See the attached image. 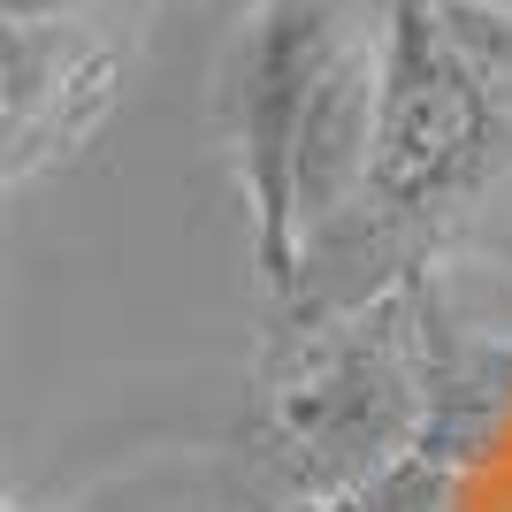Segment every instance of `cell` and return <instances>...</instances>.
Segmentation results:
<instances>
[{
    "mask_svg": "<svg viewBox=\"0 0 512 512\" xmlns=\"http://www.w3.org/2000/svg\"><path fill=\"white\" fill-rule=\"evenodd\" d=\"M490 161V100L459 54V23L436 0H390V46L375 62V169L367 199L413 214Z\"/></svg>",
    "mask_w": 512,
    "mask_h": 512,
    "instance_id": "cell-2",
    "label": "cell"
},
{
    "mask_svg": "<svg viewBox=\"0 0 512 512\" xmlns=\"http://www.w3.org/2000/svg\"><path fill=\"white\" fill-rule=\"evenodd\" d=\"M352 23L337 0H268L237 46L230 77V123H237V161H245V192H253L260 222V276L268 291L299 276V222H291V138L299 115L314 100V85L329 77Z\"/></svg>",
    "mask_w": 512,
    "mask_h": 512,
    "instance_id": "cell-3",
    "label": "cell"
},
{
    "mask_svg": "<svg viewBox=\"0 0 512 512\" xmlns=\"http://www.w3.org/2000/svg\"><path fill=\"white\" fill-rule=\"evenodd\" d=\"M413 344H421V436H413V451L436 467H467L490 451V436L512 413V352L459 329L428 291H413Z\"/></svg>",
    "mask_w": 512,
    "mask_h": 512,
    "instance_id": "cell-4",
    "label": "cell"
},
{
    "mask_svg": "<svg viewBox=\"0 0 512 512\" xmlns=\"http://www.w3.org/2000/svg\"><path fill=\"white\" fill-rule=\"evenodd\" d=\"M367 169H375V54L352 39L314 85L299 138H291V222H299V237L329 230L367 192Z\"/></svg>",
    "mask_w": 512,
    "mask_h": 512,
    "instance_id": "cell-5",
    "label": "cell"
},
{
    "mask_svg": "<svg viewBox=\"0 0 512 512\" xmlns=\"http://www.w3.org/2000/svg\"><path fill=\"white\" fill-rule=\"evenodd\" d=\"M421 436V344H413V291L352 306L329 321L268 390V459L291 497H337Z\"/></svg>",
    "mask_w": 512,
    "mask_h": 512,
    "instance_id": "cell-1",
    "label": "cell"
},
{
    "mask_svg": "<svg viewBox=\"0 0 512 512\" xmlns=\"http://www.w3.org/2000/svg\"><path fill=\"white\" fill-rule=\"evenodd\" d=\"M77 0H0V23H16V31H46V23H62Z\"/></svg>",
    "mask_w": 512,
    "mask_h": 512,
    "instance_id": "cell-7",
    "label": "cell"
},
{
    "mask_svg": "<svg viewBox=\"0 0 512 512\" xmlns=\"http://www.w3.org/2000/svg\"><path fill=\"white\" fill-rule=\"evenodd\" d=\"M444 505H451V467L406 451L383 474H367V482H352L337 497H299L291 512H444Z\"/></svg>",
    "mask_w": 512,
    "mask_h": 512,
    "instance_id": "cell-6",
    "label": "cell"
}]
</instances>
